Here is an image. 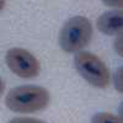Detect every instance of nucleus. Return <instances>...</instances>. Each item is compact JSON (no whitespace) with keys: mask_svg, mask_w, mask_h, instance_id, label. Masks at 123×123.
<instances>
[{"mask_svg":"<svg viewBox=\"0 0 123 123\" xmlns=\"http://www.w3.org/2000/svg\"><path fill=\"white\" fill-rule=\"evenodd\" d=\"M49 92L37 85H22L12 89L6 95L5 104L9 110L17 113H32L44 110L49 104Z\"/></svg>","mask_w":123,"mask_h":123,"instance_id":"f257e3e1","label":"nucleus"},{"mask_svg":"<svg viewBox=\"0 0 123 123\" xmlns=\"http://www.w3.org/2000/svg\"><path fill=\"white\" fill-rule=\"evenodd\" d=\"M92 38V25L85 16H74L64 24L59 32V46L67 53L85 48Z\"/></svg>","mask_w":123,"mask_h":123,"instance_id":"f03ea898","label":"nucleus"},{"mask_svg":"<svg viewBox=\"0 0 123 123\" xmlns=\"http://www.w3.org/2000/svg\"><path fill=\"white\" fill-rule=\"evenodd\" d=\"M78 73L95 87L105 89L111 84V73L106 64L97 55L85 50H79L74 58Z\"/></svg>","mask_w":123,"mask_h":123,"instance_id":"7ed1b4c3","label":"nucleus"},{"mask_svg":"<svg viewBox=\"0 0 123 123\" xmlns=\"http://www.w3.org/2000/svg\"><path fill=\"white\" fill-rule=\"evenodd\" d=\"M9 69L20 78H36L41 71V64L37 58L24 48H11L5 55Z\"/></svg>","mask_w":123,"mask_h":123,"instance_id":"20e7f679","label":"nucleus"},{"mask_svg":"<svg viewBox=\"0 0 123 123\" xmlns=\"http://www.w3.org/2000/svg\"><path fill=\"white\" fill-rule=\"evenodd\" d=\"M97 28L102 33L113 36L122 33V9L107 11L97 18Z\"/></svg>","mask_w":123,"mask_h":123,"instance_id":"39448f33","label":"nucleus"},{"mask_svg":"<svg viewBox=\"0 0 123 123\" xmlns=\"http://www.w3.org/2000/svg\"><path fill=\"white\" fill-rule=\"evenodd\" d=\"M91 123H122V119L108 112H98L91 118Z\"/></svg>","mask_w":123,"mask_h":123,"instance_id":"423d86ee","label":"nucleus"},{"mask_svg":"<svg viewBox=\"0 0 123 123\" xmlns=\"http://www.w3.org/2000/svg\"><path fill=\"white\" fill-rule=\"evenodd\" d=\"M9 123H44L39 119L36 118H28V117H16L12 118L11 121H9Z\"/></svg>","mask_w":123,"mask_h":123,"instance_id":"0eeeda50","label":"nucleus"},{"mask_svg":"<svg viewBox=\"0 0 123 123\" xmlns=\"http://www.w3.org/2000/svg\"><path fill=\"white\" fill-rule=\"evenodd\" d=\"M102 3L105 5L110 6V7H118V9H122V5H123V0H102Z\"/></svg>","mask_w":123,"mask_h":123,"instance_id":"6e6552de","label":"nucleus"},{"mask_svg":"<svg viewBox=\"0 0 123 123\" xmlns=\"http://www.w3.org/2000/svg\"><path fill=\"white\" fill-rule=\"evenodd\" d=\"M116 50L119 55H122V33L117 35L116 38Z\"/></svg>","mask_w":123,"mask_h":123,"instance_id":"1a4fd4ad","label":"nucleus"},{"mask_svg":"<svg viewBox=\"0 0 123 123\" xmlns=\"http://www.w3.org/2000/svg\"><path fill=\"white\" fill-rule=\"evenodd\" d=\"M4 87H5V84H4V81H3V79L0 78V95L3 94V91H4Z\"/></svg>","mask_w":123,"mask_h":123,"instance_id":"9d476101","label":"nucleus"},{"mask_svg":"<svg viewBox=\"0 0 123 123\" xmlns=\"http://www.w3.org/2000/svg\"><path fill=\"white\" fill-rule=\"evenodd\" d=\"M4 6H5V0H0V11L4 9Z\"/></svg>","mask_w":123,"mask_h":123,"instance_id":"9b49d317","label":"nucleus"}]
</instances>
